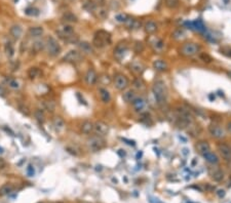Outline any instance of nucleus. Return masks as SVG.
Returning a JSON list of instances; mask_svg holds the SVG:
<instances>
[{
	"mask_svg": "<svg viewBox=\"0 0 231 203\" xmlns=\"http://www.w3.org/2000/svg\"><path fill=\"white\" fill-rule=\"evenodd\" d=\"M152 92L153 96L155 97V101L157 105L159 107H164L166 105V100H167V92H166V87L164 82L161 80H158V81L154 82V84L152 86Z\"/></svg>",
	"mask_w": 231,
	"mask_h": 203,
	"instance_id": "obj_1",
	"label": "nucleus"
},
{
	"mask_svg": "<svg viewBox=\"0 0 231 203\" xmlns=\"http://www.w3.org/2000/svg\"><path fill=\"white\" fill-rule=\"evenodd\" d=\"M87 148H89L92 152H99L101 150H103L106 147V142L103 139V136L99 135H93L87 139L86 142Z\"/></svg>",
	"mask_w": 231,
	"mask_h": 203,
	"instance_id": "obj_2",
	"label": "nucleus"
},
{
	"mask_svg": "<svg viewBox=\"0 0 231 203\" xmlns=\"http://www.w3.org/2000/svg\"><path fill=\"white\" fill-rule=\"evenodd\" d=\"M45 48H46L47 54H50L51 57H54V58L58 57L62 51V47H61L60 43H59L58 40L52 36H50L46 39V42H45Z\"/></svg>",
	"mask_w": 231,
	"mask_h": 203,
	"instance_id": "obj_3",
	"label": "nucleus"
},
{
	"mask_svg": "<svg viewBox=\"0 0 231 203\" xmlns=\"http://www.w3.org/2000/svg\"><path fill=\"white\" fill-rule=\"evenodd\" d=\"M110 42H111L110 34L106 32V31H99V32H97L96 35H94L93 44L94 46L102 48L105 45L110 44Z\"/></svg>",
	"mask_w": 231,
	"mask_h": 203,
	"instance_id": "obj_4",
	"label": "nucleus"
},
{
	"mask_svg": "<svg viewBox=\"0 0 231 203\" xmlns=\"http://www.w3.org/2000/svg\"><path fill=\"white\" fill-rule=\"evenodd\" d=\"M199 50H200L199 45L193 42H186L180 47V54L187 58L193 57V55L197 54Z\"/></svg>",
	"mask_w": 231,
	"mask_h": 203,
	"instance_id": "obj_5",
	"label": "nucleus"
},
{
	"mask_svg": "<svg viewBox=\"0 0 231 203\" xmlns=\"http://www.w3.org/2000/svg\"><path fill=\"white\" fill-rule=\"evenodd\" d=\"M209 135H211L213 138H215V139H224L225 138V135H226V132H225V130L220 126V125H218V124H209Z\"/></svg>",
	"mask_w": 231,
	"mask_h": 203,
	"instance_id": "obj_6",
	"label": "nucleus"
},
{
	"mask_svg": "<svg viewBox=\"0 0 231 203\" xmlns=\"http://www.w3.org/2000/svg\"><path fill=\"white\" fill-rule=\"evenodd\" d=\"M114 86L118 90H124L128 86V79L123 74H117L114 78Z\"/></svg>",
	"mask_w": 231,
	"mask_h": 203,
	"instance_id": "obj_7",
	"label": "nucleus"
},
{
	"mask_svg": "<svg viewBox=\"0 0 231 203\" xmlns=\"http://www.w3.org/2000/svg\"><path fill=\"white\" fill-rule=\"evenodd\" d=\"M94 134L99 136H105L109 132V125L105 123L104 121H97L94 124Z\"/></svg>",
	"mask_w": 231,
	"mask_h": 203,
	"instance_id": "obj_8",
	"label": "nucleus"
},
{
	"mask_svg": "<svg viewBox=\"0 0 231 203\" xmlns=\"http://www.w3.org/2000/svg\"><path fill=\"white\" fill-rule=\"evenodd\" d=\"M218 151L222 158L225 161H231V147L225 143H219Z\"/></svg>",
	"mask_w": 231,
	"mask_h": 203,
	"instance_id": "obj_9",
	"label": "nucleus"
},
{
	"mask_svg": "<svg viewBox=\"0 0 231 203\" xmlns=\"http://www.w3.org/2000/svg\"><path fill=\"white\" fill-rule=\"evenodd\" d=\"M82 59V54L81 52H79L78 50H70L67 54L64 55L63 58V61L67 62V63H77L80 62Z\"/></svg>",
	"mask_w": 231,
	"mask_h": 203,
	"instance_id": "obj_10",
	"label": "nucleus"
},
{
	"mask_svg": "<svg viewBox=\"0 0 231 203\" xmlns=\"http://www.w3.org/2000/svg\"><path fill=\"white\" fill-rule=\"evenodd\" d=\"M87 85H94L98 81V74L94 69H89L84 76Z\"/></svg>",
	"mask_w": 231,
	"mask_h": 203,
	"instance_id": "obj_11",
	"label": "nucleus"
},
{
	"mask_svg": "<svg viewBox=\"0 0 231 203\" xmlns=\"http://www.w3.org/2000/svg\"><path fill=\"white\" fill-rule=\"evenodd\" d=\"M132 107H134L136 112H141L142 110L145 109L146 101L141 97H137L134 101L132 102Z\"/></svg>",
	"mask_w": 231,
	"mask_h": 203,
	"instance_id": "obj_12",
	"label": "nucleus"
},
{
	"mask_svg": "<svg viewBox=\"0 0 231 203\" xmlns=\"http://www.w3.org/2000/svg\"><path fill=\"white\" fill-rule=\"evenodd\" d=\"M202 157H204L206 162H209V164H213V165H216V164L219 163V157L217 156L215 153H213L211 151L204 153L202 154Z\"/></svg>",
	"mask_w": 231,
	"mask_h": 203,
	"instance_id": "obj_13",
	"label": "nucleus"
},
{
	"mask_svg": "<svg viewBox=\"0 0 231 203\" xmlns=\"http://www.w3.org/2000/svg\"><path fill=\"white\" fill-rule=\"evenodd\" d=\"M78 47L81 52L85 54H94V48L93 45L90 44L87 41H81V42H78Z\"/></svg>",
	"mask_w": 231,
	"mask_h": 203,
	"instance_id": "obj_14",
	"label": "nucleus"
},
{
	"mask_svg": "<svg viewBox=\"0 0 231 203\" xmlns=\"http://www.w3.org/2000/svg\"><path fill=\"white\" fill-rule=\"evenodd\" d=\"M195 149H196V151H198V153H200L202 155L205 152L211 151V146L206 141H199L195 144Z\"/></svg>",
	"mask_w": 231,
	"mask_h": 203,
	"instance_id": "obj_15",
	"label": "nucleus"
},
{
	"mask_svg": "<svg viewBox=\"0 0 231 203\" xmlns=\"http://www.w3.org/2000/svg\"><path fill=\"white\" fill-rule=\"evenodd\" d=\"M152 66H153V68L156 70V71H159V72L166 71L167 68H169L167 63L166 61H163V59H156V61L153 62Z\"/></svg>",
	"mask_w": 231,
	"mask_h": 203,
	"instance_id": "obj_16",
	"label": "nucleus"
},
{
	"mask_svg": "<svg viewBox=\"0 0 231 203\" xmlns=\"http://www.w3.org/2000/svg\"><path fill=\"white\" fill-rule=\"evenodd\" d=\"M9 33L13 38H15V39H20L21 36H22V34H23V29L20 25H13V26L10 27Z\"/></svg>",
	"mask_w": 231,
	"mask_h": 203,
	"instance_id": "obj_17",
	"label": "nucleus"
},
{
	"mask_svg": "<svg viewBox=\"0 0 231 203\" xmlns=\"http://www.w3.org/2000/svg\"><path fill=\"white\" fill-rule=\"evenodd\" d=\"M43 28L42 27H39V26H36V27H31L29 29V35L31 37L33 38H39L43 35Z\"/></svg>",
	"mask_w": 231,
	"mask_h": 203,
	"instance_id": "obj_18",
	"label": "nucleus"
},
{
	"mask_svg": "<svg viewBox=\"0 0 231 203\" xmlns=\"http://www.w3.org/2000/svg\"><path fill=\"white\" fill-rule=\"evenodd\" d=\"M80 130L83 135H89L94 131V123L90 121H84L80 126Z\"/></svg>",
	"mask_w": 231,
	"mask_h": 203,
	"instance_id": "obj_19",
	"label": "nucleus"
},
{
	"mask_svg": "<svg viewBox=\"0 0 231 203\" xmlns=\"http://www.w3.org/2000/svg\"><path fill=\"white\" fill-rule=\"evenodd\" d=\"M136 97H137V93H136L135 90H132V89L127 90V92H123V94H122V99H123L125 103H132Z\"/></svg>",
	"mask_w": 231,
	"mask_h": 203,
	"instance_id": "obj_20",
	"label": "nucleus"
},
{
	"mask_svg": "<svg viewBox=\"0 0 231 203\" xmlns=\"http://www.w3.org/2000/svg\"><path fill=\"white\" fill-rule=\"evenodd\" d=\"M52 124H54V126H55L57 131H61L65 128V121L63 120V118L59 117V116L54 118V120H52Z\"/></svg>",
	"mask_w": 231,
	"mask_h": 203,
	"instance_id": "obj_21",
	"label": "nucleus"
},
{
	"mask_svg": "<svg viewBox=\"0 0 231 203\" xmlns=\"http://www.w3.org/2000/svg\"><path fill=\"white\" fill-rule=\"evenodd\" d=\"M99 93H100L101 101H102L103 103H105V104L110 103V101H111V94H110V92H108L106 88H100L99 89Z\"/></svg>",
	"mask_w": 231,
	"mask_h": 203,
	"instance_id": "obj_22",
	"label": "nucleus"
},
{
	"mask_svg": "<svg viewBox=\"0 0 231 203\" xmlns=\"http://www.w3.org/2000/svg\"><path fill=\"white\" fill-rule=\"evenodd\" d=\"M63 22H65L66 24H70V23H76L77 22V17L74 15V13L67 12H65L62 17Z\"/></svg>",
	"mask_w": 231,
	"mask_h": 203,
	"instance_id": "obj_23",
	"label": "nucleus"
},
{
	"mask_svg": "<svg viewBox=\"0 0 231 203\" xmlns=\"http://www.w3.org/2000/svg\"><path fill=\"white\" fill-rule=\"evenodd\" d=\"M144 29H145V31L148 34H153V33H155L156 32V30H157V25H156V23L155 22H153V21H149V22H147L146 24H145V26H144Z\"/></svg>",
	"mask_w": 231,
	"mask_h": 203,
	"instance_id": "obj_24",
	"label": "nucleus"
},
{
	"mask_svg": "<svg viewBox=\"0 0 231 203\" xmlns=\"http://www.w3.org/2000/svg\"><path fill=\"white\" fill-rule=\"evenodd\" d=\"M127 51H128V46H127V45L118 44L116 46V48L114 50V54L116 55V57H118V58H121V57H123V54Z\"/></svg>",
	"mask_w": 231,
	"mask_h": 203,
	"instance_id": "obj_25",
	"label": "nucleus"
},
{
	"mask_svg": "<svg viewBox=\"0 0 231 203\" xmlns=\"http://www.w3.org/2000/svg\"><path fill=\"white\" fill-rule=\"evenodd\" d=\"M44 48H45V43L42 40H36L32 44V51L36 52V54L37 52H40Z\"/></svg>",
	"mask_w": 231,
	"mask_h": 203,
	"instance_id": "obj_26",
	"label": "nucleus"
},
{
	"mask_svg": "<svg viewBox=\"0 0 231 203\" xmlns=\"http://www.w3.org/2000/svg\"><path fill=\"white\" fill-rule=\"evenodd\" d=\"M125 25L128 28V29L131 30H134V29H138V28L141 26V24H140L137 20H134V19H128L125 21Z\"/></svg>",
	"mask_w": 231,
	"mask_h": 203,
	"instance_id": "obj_27",
	"label": "nucleus"
},
{
	"mask_svg": "<svg viewBox=\"0 0 231 203\" xmlns=\"http://www.w3.org/2000/svg\"><path fill=\"white\" fill-rule=\"evenodd\" d=\"M42 109L47 110L48 112H54L55 109V103L54 101H43Z\"/></svg>",
	"mask_w": 231,
	"mask_h": 203,
	"instance_id": "obj_28",
	"label": "nucleus"
},
{
	"mask_svg": "<svg viewBox=\"0 0 231 203\" xmlns=\"http://www.w3.org/2000/svg\"><path fill=\"white\" fill-rule=\"evenodd\" d=\"M211 177H212L213 180L216 181V182H221L224 178V172L221 169H215L211 173Z\"/></svg>",
	"mask_w": 231,
	"mask_h": 203,
	"instance_id": "obj_29",
	"label": "nucleus"
},
{
	"mask_svg": "<svg viewBox=\"0 0 231 203\" xmlns=\"http://www.w3.org/2000/svg\"><path fill=\"white\" fill-rule=\"evenodd\" d=\"M13 190V187L12 185L10 184H5L3 185V186L0 187V196H5V195H8L10 192H12Z\"/></svg>",
	"mask_w": 231,
	"mask_h": 203,
	"instance_id": "obj_30",
	"label": "nucleus"
},
{
	"mask_svg": "<svg viewBox=\"0 0 231 203\" xmlns=\"http://www.w3.org/2000/svg\"><path fill=\"white\" fill-rule=\"evenodd\" d=\"M4 51H5V54L7 55L8 58H12L13 55H15V48H13L12 44L8 42L4 45Z\"/></svg>",
	"mask_w": 231,
	"mask_h": 203,
	"instance_id": "obj_31",
	"label": "nucleus"
},
{
	"mask_svg": "<svg viewBox=\"0 0 231 203\" xmlns=\"http://www.w3.org/2000/svg\"><path fill=\"white\" fill-rule=\"evenodd\" d=\"M34 116L38 121L41 122V123L44 122V113H43L42 109H37L36 111L34 112Z\"/></svg>",
	"mask_w": 231,
	"mask_h": 203,
	"instance_id": "obj_32",
	"label": "nucleus"
},
{
	"mask_svg": "<svg viewBox=\"0 0 231 203\" xmlns=\"http://www.w3.org/2000/svg\"><path fill=\"white\" fill-rule=\"evenodd\" d=\"M164 3H166V7L169 8H176L179 6L180 1L179 0H164Z\"/></svg>",
	"mask_w": 231,
	"mask_h": 203,
	"instance_id": "obj_33",
	"label": "nucleus"
},
{
	"mask_svg": "<svg viewBox=\"0 0 231 203\" xmlns=\"http://www.w3.org/2000/svg\"><path fill=\"white\" fill-rule=\"evenodd\" d=\"M25 13L27 16H30V17H37L39 15V10L35 7H29L25 10Z\"/></svg>",
	"mask_w": 231,
	"mask_h": 203,
	"instance_id": "obj_34",
	"label": "nucleus"
},
{
	"mask_svg": "<svg viewBox=\"0 0 231 203\" xmlns=\"http://www.w3.org/2000/svg\"><path fill=\"white\" fill-rule=\"evenodd\" d=\"M38 74H39V70H38V68H30L29 71H28V76H29L31 79L36 78Z\"/></svg>",
	"mask_w": 231,
	"mask_h": 203,
	"instance_id": "obj_35",
	"label": "nucleus"
},
{
	"mask_svg": "<svg viewBox=\"0 0 231 203\" xmlns=\"http://www.w3.org/2000/svg\"><path fill=\"white\" fill-rule=\"evenodd\" d=\"M185 36V33L183 30H176L175 32L173 33V37L175 38V39H181V38H183Z\"/></svg>",
	"mask_w": 231,
	"mask_h": 203,
	"instance_id": "obj_36",
	"label": "nucleus"
},
{
	"mask_svg": "<svg viewBox=\"0 0 231 203\" xmlns=\"http://www.w3.org/2000/svg\"><path fill=\"white\" fill-rule=\"evenodd\" d=\"M134 86L136 87V88L141 89V90L145 88V84H144V82H143L141 79H137V80H135V82H134Z\"/></svg>",
	"mask_w": 231,
	"mask_h": 203,
	"instance_id": "obj_37",
	"label": "nucleus"
},
{
	"mask_svg": "<svg viewBox=\"0 0 231 203\" xmlns=\"http://www.w3.org/2000/svg\"><path fill=\"white\" fill-rule=\"evenodd\" d=\"M8 85L10 88H13V89H17L20 87V83L17 81L15 79H10L8 80Z\"/></svg>",
	"mask_w": 231,
	"mask_h": 203,
	"instance_id": "obj_38",
	"label": "nucleus"
},
{
	"mask_svg": "<svg viewBox=\"0 0 231 203\" xmlns=\"http://www.w3.org/2000/svg\"><path fill=\"white\" fill-rule=\"evenodd\" d=\"M115 19H116L118 22L125 23V21L128 19V17L127 15H124V13H120V15H117L116 17H115Z\"/></svg>",
	"mask_w": 231,
	"mask_h": 203,
	"instance_id": "obj_39",
	"label": "nucleus"
},
{
	"mask_svg": "<svg viewBox=\"0 0 231 203\" xmlns=\"http://www.w3.org/2000/svg\"><path fill=\"white\" fill-rule=\"evenodd\" d=\"M134 48H135L136 52H141V51H143V50H144V45H143L142 42H137L135 44Z\"/></svg>",
	"mask_w": 231,
	"mask_h": 203,
	"instance_id": "obj_40",
	"label": "nucleus"
},
{
	"mask_svg": "<svg viewBox=\"0 0 231 203\" xmlns=\"http://www.w3.org/2000/svg\"><path fill=\"white\" fill-rule=\"evenodd\" d=\"M200 59L204 62H206V63H211L212 62V58L209 57L208 54H200Z\"/></svg>",
	"mask_w": 231,
	"mask_h": 203,
	"instance_id": "obj_41",
	"label": "nucleus"
},
{
	"mask_svg": "<svg viewBox=\"0 0 231 203\" xmlns=\"http://www.w3.org/2000/svg\"><path fill=\"white\" fill-rule=\"evenodd\" d=\"M27 173H28V176H29V177H33V176H34L35 171H34V168H33V166H32V165H29V166H28V168H27Z\"/></svg>",
	"mask_w": 231,
	"mask_h": 203,
	"instance_id": "obj_42",
	"label": "nucleus"
},
{
	"mask_svg": "<svg viewBox=\"0 0 231 203\" xmlns=\"http://www.w3.org/2000/svg\"><path fill=\"white\" fill-rule=\"evenodd\" d=\"M107 16H108V12L106 9H101L100 12H99V17H102V19H105V17H107Z\"/></svg>",
	"mask_w": 231,
	"mask_h": 203,
	"instance_id": "obj_43",
	"label": "nucleus"
},
{
	"mask_svg": "<svg viewBox=\"0 0 231 203\" xmlns=\"http://www.w3.org/2000/svg\"><path fill=\"white\" fill-rule=\"evenodd\" d=\"M163 46H164V44H163V42L161 40H158L157 42H155V48H156V50H162Z\"/></svg>",
	"mask_w": 231,
	"mask_h": 203,
	"instance_id": "obj_44",
	"label": "nucleus"
},
{
	"mask_svg": "<svg viewBox=\"0 0 231 203\" xmlns=\"http://www.w3.org/2000/svg\"><path fill=\"white\" fill-rule=\"evenodd\" d=\"M225 190H218L217 191V195H218L219 198H223L224 196H225Z\"/></svg>",
	"mask_w": 231,
	"mask_h": 203,
	"instance_id": "obj_45",
	"label": "nucleus"
},
{
	"mask_svg": "<svg viewBox=\"0 0 231 203\" xmlns=\"http://www.w3.org/2000/svg\"><path fill=\"white\" fill-rule=\"evenodd\" d=\"M122 141L128 142L127 144H128V145H132V146H135V145H136L134 141H129V139H122Z\"/></svg>",
	"mask_w": 231,
	"mask_h": 203,
	"instance_id": "obj_46",
	"label": "nucleus"
},
{
	"mask_svg": "<svg viewBox=\"0 0 231 203\" xmlns=\"http://www.w3.org/2000/svg\"><path fill=\"white\" fill-rule=\"evenodd\" d=\"M96 3H97V4L101 5V6H103L105 4V0H96Z\"/></svg>",
	"mask_w": 231,
	"mask_h": 203,
	"instance_id": "obj_47",
	"label": "nucleus"
},
{
	"mask_svg": "<svg viewBox=\"0 0 231 203\" xmlns=\"http://www.w3.org/2000/svg\"><path fill=\"white\" fill-rule=\"evenodd\" d=\"M226 129H227V131H228L229 134H231V121H230V122H228V123H227Z\"/></svg>",
	"mask_w": 231,
	"mask_h": 203,
	"instance_id": "obj_48",
	"label": "nucleus"
},
{
	"mask_svg": "<svg viewBox=\"0 0 231 203\" xmlns=\"http://www.w3.org/2000/svg\"><path fill=\"white\" fill-rule=\"evenodd\" d=\"M4 94H5V89L0 85V96H4Z\"/></svg>",
	"mask_w": 231,
	"mask_h": 203,
	"instance_id": "obj_49",
	"label": "nucleus"
},
{
	"mask_svg": "<svg viewBox=\"0 0 231 203\" xmlns=\"http://www.w3.org/2000/svg\"><path fill=\"white\" fill-rule=\"evenodd\" d=\"M3 152V149L2 148H0V153H2Z\"/></svg>",
	"mask_w": 231,
	"mask_h": 203,
	"instance_id": "obj_50",
	"label": "nucleus"
},
{
	"mask_svg": "<svg viewBox=\"0 0 231 203\" xmlns=\"http://www.w3.org/2000/svg\"><path fill=\"white\" fill-rule=\"evenodd\" d=\"M228 75H229V76L231 77V72H230V73H228Z\"/></svg>",
	"mask_w": 231,
	"mask_h": 203,
	"instance_id": "obj_51",
	"label": "nucleus"
}]
</instances>
